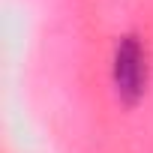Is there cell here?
<instances>
[{
    "label": "cell",
    "instance_id": "6da1fadb",
    "mask_svg": "<svg viewBox=\"0 0 153 153\" xmlns=\"http://www.w3.org/2000/svg\"><path fill=\"white\" fill-rule=\"evenodd\" d=\"M114 87L117 96L132 105L144 96L147 87V54L135 36H123L114 51Z\"/></svg>",
    "mask_w": 153,
    "mask_h": 153
}]
</instances>
